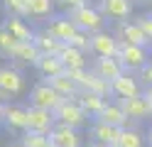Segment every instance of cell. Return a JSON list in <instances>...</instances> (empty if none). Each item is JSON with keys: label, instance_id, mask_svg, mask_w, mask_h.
Segmentation results:
<instances>
[{"label": "cell", "instance_id": "10", "mask_svg": "<svg viewBox=\"0 0 152 147\" xmlns=\"http://www.w3.org/2000/svg\"><path fill=\"white\" fill-rule=\"evenodd\" d=\"M118 105L123 108V113L128 115V120H135V123L147 120V118L152 115V105H150L145 93H140L135 98H123V101H118Z\"/></svg>", "mask_w": 152, "mask_h": 147}, {"label": "cell", "instance_id": "11", "mask_svg": "<svg viewBox=\"0 0 152 147\" xmlns=\"http://www.w3.org/2000/svg\"><path fill=\"white\" fill-rule=\"evenodd\" d=\"M110 88H113V98L115 101H123V98H135V96H140V93H145L142 91V81H140V76H135V74H123L120 78H115V81L110 83Z\"/></svg>", "mask_w": 152, "mask_h": 147}, {"label": "cell", "instance_id": "41", "mask_svg": "<svg viewBox=\"0 0 152 147\" xmlns=\"http://www.w3.org/2000/svg\"><path fill=\"white\" fill-rule=\"evenodd\" d=\"M49 147H56V145H49Z\"/></svg>", "mask_w": 152, "mask_h": 147}, {"label": "cell", "instance_id": "7", "mask_svg": "<svg viewBox=\"0 0 152 147\" xmlns=\"http://www.w3.org/2000/svg\"><path fill=\"white\" fill-rule=\"evenodd\" d=\"M96 7L106 20L113 22H125L132 15V0H98Z\"/></svg>", "mask_w": 152, "mask_h": 147}, {"label": "cell", "instance_id": "13", "mask_svg": "<svg viewBox=\"0 0 152 147\" xmlns=\"http://www.w3.org/2000/svg\"><path fill=\"white\" fill-rule=\"evenodd\" d=\"M7 132H27V105H20V103H7L5 108V115L3 120Z\"/></svg>", "mask_w": 152, "mask_h": 147}, {"label": "cell", "instance_id": "34", "mask_svg": "<svg viewBox=\"0 0 152 147\" xmlns=\"http://www.w3.org/2000/svg\"><path fill=\"white\" fill-rule=\"evenodd\" d=\"M61 7H66V12L69 10H76V7H83V5H88V0H56Z\"/></svg>", "mask_w": 152, "mask_h": 147}, {"label": "cell", "instance_id": "23", "mask_svg": "<svg viewBox=\"0 0 152 147\" xmlns=\"http://www.w3.org/2000/svg\"><path fill=\"white\" fill-rule=\"evenodd\" d=\"M37 49H39V54H49V56H59V52L64 49V44L59 39H54L47 29H39V32H34V42H32Z\"/></svg>", "mask_w": 152, "mask_h": 147}, {"label": "cell", "instance_id": "3", "mask_svg": "<svg viewBox=\"0 0 152 147\" xmlns=\"http://www.w3.org/2000/svg\"><path fill=\"white\" fill-rule=\"evenodd\" d=\"M30 105L32 108H42V110H56L61 103H64V98L54 91V86L49 81H39V83H34L30 88Z\"/></svg>", "mask_w": 152, "mask_h": 147}, {"label": "cell", "instance_id": "27", "mask_svg": "<svg viewBox=\"0 0 152 147\" xmlns=\"http://www.w3.org/2000/svg\"><path fill=\"white\" fill-rule=\"evenodd\" d=\"M83 91H91V93H96V96H101V98H106V101L113 96L110 81H106V78H101V76H96V74H91V81H88V86L83 88Z\"/></svg>", "mask_w": 152, "mask_h": 147}, {"label": "cell", "instance_id": "9", "mask_svg": "<svg viewBox=\"0 0 152 147\" xmlns=\"http://www.w3.org/2000/svg\"><path fill=\"white\" fill-rule=\"evenodd\" d=\"M54 127H56V118H54L52 110H42V108L27 105V130L49 135Z\"/></svg>", "mask_w": 152, "mask_h": 147}, {"label": "cell", "instance_id": "16", "mask_svg": "<svg viewBox=\"0 0 152 147\" xmlns=\"http://www.w3.org/2000/svg\"><path fill=\"white\" fill-rule=\"evenodd\" d=\"M91 71L101 76V78H106V81H115V78H120L123 74H125V69H123V64L118 61V56H113V59H93V64H91Z\"/></svg>", "mask_w": 152, "mask_h": 147}, {"label": "cell", "instance_id": "19", "mask_svg": "<svg viewBox=\"0 0 152 147\" xmlns=\"http://www.w3.org/2000/svg\"><path fill=\"white\" fill-rule=\"evenodd\" d=\"M74 101H76V103L81 105V110L86 113V115L91 118V120H96V118L101 115V110H103V108H106V103H108L106 98H101V96L91 93V91H81L79 96L74 98Z\"/></svg>", "mask_w": 152, "mask_h": 147}, {"label": "cell", "instance_id": "14", "mask_svg": "<svg viewBox=\"0 0 152 147\" xmlns=\"http://www.w3.org/2000/svg\"><path fill=\"white\" fill-rule=\"evenodd\" d=\"M88 137H91V142H98L103 147H115L118 137H120V127L106 125V123H101V120H91Z\"/></svg>", "mask_w": 152, "mask_h": 147}, {"label": "cell", "instance_id": "6", "mask_svg": "<svg viewBox=\"0 0 152 147\" xmlns=\"http://www.w3.org/2000/svg\"><path fill=\"white\" fill-rule=\"evenodd\" d=\"M113 34L118 37V42H125V44H135V47H145L150 49L152 42L145 37V32L140 29V25L135 20H125V22H115V29Z\"/></svg>", "mask_w": 152, "mask_h": 147}, {"label": "cell", "instance_id": "30", "mask_svg": "<svg viewBox=\"0 0 152 147\" xmlns=\"http://www.w3.org/2000/svg\"><path fill=\"white\" fill-rule=\"evenodd\" d=\"M20 142H22L25 147H49V145H52V142H49V135H42V132H32V130L22 132Z\"/></svg>", "mask_w": 152, "mask_h": 147}, {"label": "cell", "instance_id": "40", "mask_svg": "<svg viewBox=\"0 0 152 147\" xmlns=\"http://www.w3.org/2000/svg\"><path fill=\"white\" fill-rule=\"evenodd\" d=\"M142 3H150V0H142Z\"/></svg>", "mask_w": 152, "mask_h": 147}, {"label": "cell", "instance_id": "22", "mask_svg": "<svg viewBox=\"0 0 152 147\" xmlns=\"http://www.w3.org/2000/svg\"><path fill=\"white\" fill-rule=\"evenodd\" d=\"M59 59L61 64L66 66V71H76V69H88V61H86V52L76 49L71 44H64V49L59 52Z\"/></svg>", "mask_w": 152, "mask_h": 147}, {"label": "cell", "instance_id": "28", "mask_svg": "<svg viewBox=\"0 0 152 147\" xmlns=\"http://www.w3.org/2000/svg\"><path fill=\"white\" fill-rule=\"evenodd\" d=\"M17 44H20V42H17V39L7 32L3 25H0V56H3V59H12Z\"/></svg>", "mask_w": 152, "mask_h": 147}, {"label": "cell", "instance_id": "5", "mask_svg": "<svg viewBox=\"0 0 152 147\" xmlns=\"http://www.w3.org/2000/svg\"><path fill=\"white\" fill-rule=\"evenodd\" d=\"M118 49H120L118 37L113 32H108V29L91 34V49H88V54H93V59H113V56H118Z\"/></svg>", "mask_w": 152, "mask_h": 147}, {"label": "cell", "instance_id": "33", "mask_svg": "<svg viewBox=\"0 0 152 147\" xmlns=\"http://www.w3.org/2000/svg\"><path fill=\"white\" fill-rule=\"evenodd\" d=\"M137 76H140V81H142V86H145V88H152V64H147Z\"/></svg>", "mask_w": 152, "mask_h": 147}, {"label": "cell", "instance_id": "37", "mask_svg": "<svg viewBox=\"0 0 152 147\" xmlns=\"http://www.w3.org/2000/svg\"><path fill=\"white\" fill-rule=\"evenodd\" d=\"M7 147H25V145H22L20 140H17V142H12V145H7Z\"/></svg>", "mask_w": 152, "mask_h": 147}, {"label": "cell", "instance_id": "17", "mask_svg": "<svg viewBox=\"0 0 152 147\" xmlns=\"http://www.w3.org/2000/svg\"><path fill=\"white\" fill-rule=\"evenodd\" d=\"M34 69H37V74L42 76V81H52V78L66 74V66L61 64V59L59 56H49V54H42L37 59Z\"/></svg>", "mask_w": 152, "mask_h": 147}, {"label": "cell", "instance_id": "20", "mask_svg": "<svg viewBox=\"0 0 152 147\" xmlns=\"http://www.w3.org/2000/svg\"><path fill=\"white\" fill-rule=\"evenodd\" d=\"M39 56H42L39 49H37L32 42H30V44H17L15 54H12V59H10V66H15L17 71H20L22 66H34Z\"/></svg>", "mask_w": 152, "mask_h": 147}, {"label": "cell", "instance_id": "32", "mask_svg": "<svg viewBox=\"0 0 152 147\" xmlns=\"http://www.w3.org/2000/svg\"><path fill=\"white\" fill-rule=\"evenodd\" d=\"M135 22L140 25V29H142V32H145V37L152 42V12H145V15L135 17Z\"/></svg>", "mask_w": 152, "mask_h": 147}, {"label": "cell", "instance_id": "38", "mask_svg": "<svg viewBox=\"0 0 152 147\" xmlns=\"http://www.w3.org/2000/svg\"><path fill=\"white\" fill-rule=\"evenodd\" d=\"M150 64H152V47H150Z\"/></svg>", "mask_w": 152, "mask_h": 147}, {"label": "cell", "instance_id": "42", "mask_svg": "<svg viewBox=\"0 0 152 147\" xmlns=\"http://www.w3.org/2000/svg\"><path fill=\"white\" fill-rule=\"evenodd\" d=\"M86 147H88V145H86Z\"/></svg>", "mask_w": 152, "mask_h": 147}, {"label": "cell", "instance_id": "18", "mask_svg": "<svg viewBox=\"0 0 152 147\" xmlns=\"http://www.w3.org/2000/svg\"><path fill=\"white\" fill-rule=\"evenodd\" d=\"M96 120L106 123V125H113V127H120V130L130 127V120H128V115L123 113V108L118 105V101H108L106 108L101 110V115L96 118Z\"/></svg>", "mask_w": 152, "mask_h": 147}, {"label": "cell", "instance_id": "4", "mask_svg": "<svg viewBox=\"0 0 152 147\" xmlns=\"http://www.w3.org/2000/svg\"><path fill=\"white\" fill-rule=\"evenodd\" d=\"M54 118H56V123L69 125V127H76V130L91 125V118L81 110V105L76 103V101H64V103L54 110Z\"/></svg>", "mask_w": 152, "mask_h": 147}, {"label": "cell", "instance_id": "1", "mask_svg": "<svg viewBox=\"0 0 152 147\" xmlns=\"http://www.w3.org/2000/svg\"><path fill=\"white\" fill-rule=\"evenodd\" d=\"M69 20L76 25L79 32H86V34H96V32H103L106 29V22L108 20L98 12L96 5H83V7H76V10H69Z\"/></svg>", "mask_w": 152, "mask_h": 147}, {"label": "cell", "instance_id": "26", "mask_svg": "<svg viewBox=\"0 0 152 147\" xmlns=\"http://www.w3.org/2000/svg\"><path fill=\"white\" fill-rule=\"evenodd\" d=\"M145 137L147 135H142L135 127H125V130H120L115 147H145Z\"/></svg>", "mask_w": 152, "mask_h": 147}, {"label": "cell", "instance_id": "12", "mask_svg": "<svg viewBox=\"0 0 152 147\" xmlns=\"http://www.w3.org/2000/svg\"><path fill=\"white\" fill-rule=\"evenodd\" d=\"M49 142L56 145V147H86L83 145L81 130L69 127V125H61V123H56V127L49 132Z\"/></svg>", "mask_w": 152, "mask_h": 147}, {"label": "cell", "instance_id": "8", "mask_svg": "<svg viewBox=\"0 0 152 147\" xmlns=\"http://www.w3.org/2000/svg\"><path fill=\"white\" fill-rule=\"evenodd\" d=\"M44 29L54 39H59L61 44H69L71 39L79 34V29H76V25L69 20V15H54V17H49V22L44 25Z\"/></svg>", "mask_w": 152, "mask_h": 147}, {"label": "cell", "instance_id": "21", "mask_svg": "<svg viewBox=\"0 0 152 147\" xmlns=\"http://www.w3.org/2000/svg\"><path fill=\"white\" fill-rule=\"evenodd\" d=\"M3 27H5L20 44L34 42V32L30 29V25H27L25 20H20V17H5V20H3Z\"/></svg>", "mask_w": 152, "mask_h": 147}, {"label": "cell", "instance_id": "24", "mask_svg": "<svg viewBox=\"0 0 152 147\" xmlns=\"http://www.w3.org/2000/svg\"><path fill=\"white\" fill-rule=\"evenodd\" d=\"M52 86H54V91L59 93L64 101H74L76 96L81 93V88H79V83L74 81V78L69 76V74H64V76H56V78H52L49 81Z\"/></svg>", "mask_w": 152, "mask_h": 147}, {"label": "cell", "instance_id": "2", "mask_svg": "<svg viewBox=\"0 0 152 147\" xmlns=\"http://www.w3.org/2000/svg\"><path fill=\"white\" fill-rule=\"evenodd\" d=\"M118 61L123 64V69H125L128 74H140L142 69L150 64V49L120 42V49H118Z\"/></svg>", "mask_w": 152, "mask_h": 147}, {"label": "cell", "instance_id": "36", "mask_svg": "<svg viewBox=\"0 0 152 147\" xmlns=\"http://www.w3.org/2000/svg\"><path fill=\"white\" fill-rule=\"evenodd\" d=\"M147 145L152 147V127H150V130H147Z\"/></svg>", "mask_w": 152, "mask_h": 147}, {"label": "cell", "instance_id": "15", "mask_svg": "<svg viewBox=\"0 0 152 147\" xmlns=\"http://www.w3.org/2000/svg\"><path fill=\"white\" fill-rule=\"evenodd\" d=\"M25 88V76L17 71L15 66H0V91L7 96H17Z\"/></svg>", "mask_w": 152, "mask_h": 147}, {"label": "cell", "instance_id": "35", "mask_svg": "<svg viewBox=\"0 0 152 147\" xmlns=\"http://www.w3.org/2000/svg\"><path fill=\"white\" fill-rule=\"evenodd\" d=\"M145 96H147V101H150V105H152V88H145Z\"/></svg>", "mask_w": 152, "mask_h": 147}, {"label": "cell", "instance_id": "29", "mask_svg": "<svg viewBox=\"0 0 152 147\" xmlns=\"http://www.w3.org/2000/svg\"><path fill=\"white\" fill-rule=\"evenodd\" d=\"M3 12L5 17H27V0H3Z\"/></svg>", "mask_w": 152, "mask_h": 147}, {"label": "cell", "instance_id": "25", "mask_svg": "<svg viewBox=\"0 0 152 147\" xmlns=\"http://www.w3.org/2000/svg\"><path fill=\"white\" fill-rule=\"evenodd\" d=\"M27 17H54V0H27Z\"/></svg>", "mask_w": 152, "mask_h": 147}, {"label": "cell", "instance_id": "31", "mask_svg": "<svg viewBox=\"0 0 152 147\" xmlns=\"http://www.w3.org/2000/svg\"><path fill=\"white\" fill-rule=\"evenodd\" d=\"M71 47H76V49H81V52H86L88 54V49H91V34H86V32H79L71 42H69Z\"/></svg>", "mask_w": 152, "mask_h": 147}, {"label": "cell", "instance_id": "39", "mask_svg": "<svg viewBox=\"0 0 152 147\" xmlns=\"http://www.w3.org/2000/svg\"><path fill=\"white\" fill-rule=\"evenodd\" d=\"M150 12H152V0H150Z\"/></svg>", "mask_w": 152, "mask_h": 147}]
</instances>
